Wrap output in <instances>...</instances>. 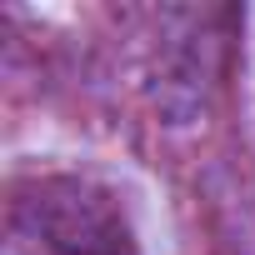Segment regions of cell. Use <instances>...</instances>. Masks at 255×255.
Returning a JSON list of instances; mask_svg holds the SVG:
<instances>
[{
    "mask_svg": "<svg viewBox=\"0 0 255 255\" xmlns=\"http://www.w3.org/2000/svg\"><path fill=\"white\" fill-rule=\"evenodd\" d=\"M5 240L15 255H140L125 200L75 170H25L5 185Z\"/></svg>",
    "mask_w": 255,
    "mask_h": 255,
    "instance_id": "cell-1",
    "label": "cell"
}]
</instances>
